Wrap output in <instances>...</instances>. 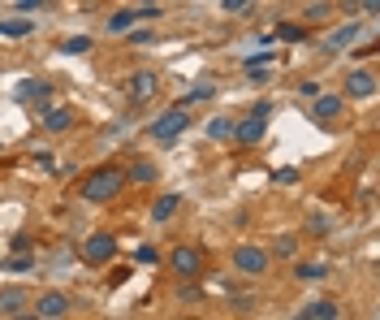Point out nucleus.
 I'll return each mask as SVG.
<instances>
[{
	"instance_id": "21",
	"label": "nucleus",
	"mask_w": 380,
	"mask_h": 320,
	"mask_svg": "<svg viewBox=\"0 0 380 320\" xmlns=\"http://www.w3.org/2000/svg\"><path fill=\"white\" fill-rule=\"evenodd\" d=\"M126 182H156V165H151V160H134V165L126 169Z\"/></svg>"
},
{
	"instance_id": "27",
	"label": "nucleus",
	"mask_w": 380,
	"mask_h": 320,
	"mask_svg": "<svg viewBox=\"0 0 380 320\" xmlns=\"http://www.w3.org/2000/svg\"><path fill=\"white\" fill-rule=\"evenodd\" d=\"M268 61H281V57H273V52H251L242 65H246V70H268Z\"/></svg>"
},
{
	"instance_id": "13",
	"label": "nucleus",
	"mask_w": 380,
	"mask_h": 320,
	"mask_svg": "<svg viewBox=\"0 0 380 320\" xmlns=\"http://www.w3.org/2000/svg\"><path fill=\"white\" fill-rule=\"evenodd\" d=\"M264 130H268V122H264V117H255V113H251V117H242V122H234V139H238V143H259V139H264Z\"/></svg>"
},
{
	"instance_id": "14",
	"label": "nucleus",
	"mask_w": 380,
	"mask_h": 320,
	"mask_svg": "<svg viewBox=\"0 0 380 320\" xmlns=\"http://www.w3.org/2000/svg\"><path fill=\"white\" fill-rule=\"evenodd\" d=\"M74 126V109H43V126L39 130H48V134H65Z\"/></svg>"
},
{
	"instance_id": "4",
	"label": "nucleus",
	"mask_w": 380,
	"mask_h": 320,
	"mask_svg": "<svg viewBox=\"0 0 380 320\" xmlns=\"http://www.w3.org/2000/svg\"><path fill=\"white\" fill-rule=\"evenodd\" d=\"M70 311H74V299L65 290H48L35 303V316H43V320H57V316H70Z\"/></svg>"
},
{
	"instance_id": "29",
	"label": "nucleus",
	"mask_w": 380,
	"mask_h": 320,
	"mask_svg": "<svg viewBox=\"0 0 380 320\" xmlns=\"http://www.w3.org/2000/svg\"><path fill=\"white\" fill-rule=\"evenodd\" d=\"M221 5H225V14H251L255 0H221Z\"/></svg>"
},
{
	"instance_id": "33",
	"label": "nucleus",
	"mask_w": 380,
	"mask_h": 320,
	"mask_svg": "<svg viewBox=\"0 0 380 320\" xmlns=\"http://www.w3.org/2000/svg\"><path fill=\"white\" fill-rule=\"evenodd\" d=\"M251 113H255V117H264V122H268V117H273V104H268V100H259V104H255V109H251Z\"/></svg>"
},
{
	"instance_id": "5",
	"label": "nucleus",
	"mask_w": 380,
	"mask_h": 320,
	"mask_svg": "<svg viewBox=\"0 0 380 320\" xmlns=\"http://www.w3.org/2000/svg\"><path fill=\"white\" fill-rule=\"evenodd\" d=\"M82 255L91 260V264H108V260H113L117 255V238L113 234H87V242H82Z\"/></svg>"
},
{
	"instance_id": "36",
	"label": "nucleus",
	"mask_w": 380,
	"mask_h": 320,
	"mask_svg": "<svg viewBox=\"0 0 380 320\" xmlns=\"http://www.w3.org/2000/svg\"><path fill=\"white\" fill-rule=\"evenodd\" d=\"M130 43H151V31H130Z\"/></svg>"
},
{
	"instance_id": "35",
	"label": "nucleus",
	"mask_w": 380,
	"mask_h": 320,
	"mask_svg": "<svg viewBox=\"0 0 380 320\" xmlns=\"http://www.w3.org/2000/svg\"><path fill=\"white\" fill-rule=\"evenodd\" d=\"M39 5H48V0H18V9H22V14H35Z\"/></svg>"
},
{
	"instance_id": "23",
	"label": "nucleus",
	"mask_w": 380,
	"mask_h": 320,
	"mask_svg": "<svg viewBox=\"0 0 380 320\" xmlns=\"http://www.w3.org/2000/svg\"><path fill=\"white\" fill-rule=\"evenodd\" d=\"M277 39H286V43H303V39H307V26H303V22H281V26H277Z\"/></svg>"
},
{
	"instance_id": "26",
	"label": "nucleus",
	"mask_w": 380,
	"mask_h": 320,
	"mask_svg": "<svg viewBox=\"0 0 380 320\" xmlns=\"http://www.w3.org/2000/svg\"><path fill=\"white\" fill-rule=\"evenodd\" d=\"M329 14H333L329 0H315V5H307V22H329Z\"/></svg>"
},
{
	"instance_id": "8",
	"label": "nucleus",
	"mask_w": 380,
	"mask_h": 320,
	"mask_svg": "<svg viewBox=\"0 0 380 320\" xmlns=\"http://www.w3.org/2000/svg\"><path fill=\"white\" fill-rule=\"evenodd\" d=\"M342 109H346V95H311V117L315 122H337L342 117Z\"/></svg>"
},
{
	"instance_id": "24",
	"label": "nucleus",
	"mask_w": 380,
	"mask_h": 320,
	"mask_svg": "<svg viewBox=\"0 0 380 320\" xmlns=\"http://www.w3.org/2000/svg\"><path fill=\"white\" fill-rule=\"evenodd\" d=\"M0 269H5V273H31V269H35V260H31L26 251H18L13 260H5V264H0Z\"/></svg>"
},
{
	"instance_id": "11",
	"label": "nucleus",
	"mask_w": 380,
	"mask_h": 320,
	"mask_svg": "<svg viewBox=\"0 0 380 320\" xmlns=\"http://www.w3.org/2000/svg\"><path fill=\"white\" fill-rule=\"evenodd\" d=\"M48 95H52V87H48V82H39V78H22V82H18V91H13V100H22V104H26V100H35V104H39V113L48 109Z\"/></svg>"
},
{
	"instance_id": "19",
	"label": "nucleus",
	"mask_w": 380,
	"mask_h": 320,
	"mask_svg": "<svg viewBox=\"0 0 380 320\" xmlns=\"http://www.w3.org/2000/svg\"><path fill=\"white\" fill-rule=\"evenodd\" d=\"M294 277H303V282H324V277H329V264H320V260H303L298 269H294Z\"/></svg>"
},
{
	"instance_id": "28",
	"label": "nucleus",
	"mask_w": 380,
	"mask_h": 320,
	"mask_svg": "<svg viewBox=\"0 0 380 320\" xmlns=\"http://www.w3.org/2000/svg\"><path fill=\"white\" fill-rule=\"evenodd\" d=\"M294 251H298V242H294V238H290V234H286V238H277V242H273V255H281V260H294Z\"/></svg>"
},
{
	"instance_id": "25",
	"label": "nucleus",
	"mask_w": 380,
	"mask_h": 320,
	"mask_svg": "<svg viewBox=\"0 0 380 320\" xmlns=\"http://www.w3.org/2000/svg\"><path fill=\"white\" fill-rule=\"evenodd\" d=\"M61 52H70V57H82V52H91V39H87V35H74V39L61 43Z\"/></svg>"
},
{
	"instance_id": "37",
	"label": "nucleus",
	"mask_w": 380,
	"mask_h": 320,
	"mask_svg": "<svg viewBox=\"0 0 380 320\" xmlns=\"http://www.w3.org/2000/svg\"><path fill=\"white\" fill-rule=\"evenodd\" d=\"M298 95H307V100H311V95H320V82H303V87H298Z\"/></svg>"
},
{
	"instance_id": "16",
	"label": "nucleus",
	"mask_w": 380,
	"mask_h": 320,
	"mask_svg": "<svg viewBox=\"0 0 380 320\" xmlns=\"http://www.w3.org/2000/svg\"><path fill=\"white\" fill-rule=\"evenodd\" d=\"M178 203H182V195H160V199L151 203V221H156V225H165L173 212H178Z\"/></svg>"
},
{
	"instance_id": "30",
	"label": "nucleus",
	"mask_w": 380,
	"mask_h": 320,
	"mask_svg": "<svg viewBox=\"0 0 380 320\" xmlns=\"http://www.w3.org/2000/svg\"><path fill=\"white\" fill-rule=\"evenodd\" d=\"M134 260H139V264H160V251H156V247H139Z\"/></svg>"
},
{
	"instance_id": "2",
	"label": "nucleus",
	"mask_w": 380,
	"mask_h": 320,
	"mask_svg": "<svg viewBox=\"0 0 380 320\" xmlns=\"http://www.w3.org/2000/svg\"><path fill=\"white\" fill-rule=\"evenodd\" d=\"M186 126H190V113L182 109V104H173V109H169V113H160L147 130H151V139H156V143H178Z\"/></svg>"
},
{
	"instance_id": "6",
	"label": "nucleus",
	"mask_w": 380,
	"mask_h": 320,
	"mask_svg": "<svg viewBox=\"0 0 380 320\" xmlns=\"http://www.w3.org/2000/svg\"><path fill=\"white\" fill-rule=\"evenodd\" d=\"M156 87H160V78L151 70H139V74H130L126 95H130V104H147V100H156Z\"/></svg>"
},
{
	"instance_id": "15",
	"label": "nucleus",
	"mask_w": 380,
	"mask_h": 320,
	"mask_svg": "<svg viewBox=\"0 0 380 320\" xmlns=\"http://www.w3.org/2000/svg\"><path fill=\"white\" fill-rule=\"evenodd\" d=\"M35 31V22L26 18V14H18V18H0V39H26Z\"/></svg>"
},
{
	"instance_id": "12",
	"label": "nucleus",
	"mask_w": 380,
	"mask_h": 320,
	"mask_svg": "<svg viewBox=\"0 0 380 320\" xmlns=\"http://www.w3.org/2000/svg\"><path fill=\"white\" fill-rule=\"evenodd\" d=\"M298 316H303V320H337V316H342V307H337L333 299H311V303H303V307H298Z\"/></svg>"
},
{
	"instance_id": "22",
	"label": "nucleus",
	"mask_w": 380,
	"mask_h": 320,
	"mask_svg": "<svg viewBox=\"0 0 380 320\" xmlns=\"http://www.w3.org/2000/svg\"><path fill=\"white\" fill-rule=\"evenodd\" d=\"M212 95H216V87H212V82H195L178 104H182V109H190V104H203V100H212Z\"/></svg>"
},
{
	"instance_id": "32",
	"label": "nucleus",
	"mask_w": 380,
	"mask_h": 320,
	"mask_svg": "<svg viewBox=\"0 0 380 320\" xmlns=\"http://www.w3.org/2000/svg\"><path fill=\"white\" fill-rule=\"evenodd\" d=\"M35 165L39 169H57V160H52V151H35Z\"/></svg>"
},
{
	"instance_id": "3",
	"label": "nucleus",
	"mask_w": 380,
	"mask_h": 320,
	"mask_svg": "<svg viewBox=\"0 0 380 320\" xmlns=\"http://www.w3.org/2000/svg\"><path fill=\"white\" fill-rule=\"evenodd\" d=\"M268 264H273V255H268L264 247H251V242L234 247V269H238V273L259 277V273H268Z\"/></svg>"
},
{
	"instance_id": "10",
	"label": "nucleus",
	"mask_w": 380,
	"mask_h": 320,
	"mask_svg": "<svg viewBox=\"0 0 380 320\" xmlns=\"http://www.w3.org/2000/svg\"><path fill=\"white\" fill-rule=\"evenodd\" d=\"M363 31H367V26H363V22H354V18H350V22H346V26H337V31H333V35H329V39H324V52H342V48H350V43H354V39H359V35H363Z\"/></svg>"
},
{
	"instance_id": "34",
	"label": "nucleus",
	"mask_w": 380,
	"mask_h": 320,
	"mask_svg": "<svg viewBox=\"0 0 380 320\" xmlns=\"http://www.w3.org/2000/svg\"><path fill=\"white\" fill-rule=\"evenodd\" d=\"M277 182H286V186H294V182H298V169H277Z\"/></svg>"
},
{
	"instance_id": "18",
	"label": "nucleus",
	"mask_w": 380,
	"mask_h": 320,
	"mask_svg": "<svg viewBox=\"0 0 380 320\" xmlns=\"http://www.w3.org/2000/svg\"><path fill=\"white\" fill-rule=\"evenodd\" d=\"M22 303H26V290H0V316H18L22 311Z\"/></svg>"
},
{
	"instance_id": "9",
	"label": "nucleus",
	"mask_w": 380,
	"mask_h": 320,
	"mask_svg": "<svg viewBox=\"0 0 380 320\" xmlns=\"http://www.w3.org/2000/svg\"><path fill=\"white\" fill-rule=\"evenodd\" d=\"M346 95L350 100H371L376 95V74L371 70H350L346 74Z\"/></svg>"
},
{
	"instance_id": "39",
	"label": "nucleus",
	"mask_w": 380,
	"mask_h": 320,
	"mask_svg": "<svg viewBox=\"0 0 380 320\" xmlns=\"http://www.w3.org/2000/svg\"><path fill=\"white\" fill-rule=\"evenodd\" d=\"M139 5H151V0H139Z\"/></svg>"
},
{
	"instance_id": "20",
	"label": "nucleus",
	"mask_w": 380,
	"mask_h": 320,
	"mask_svg": "<svg viewBox=\"0 0 380 320\" xmlns=\"http://www.w3.org/2000/svg\"><path fill=\"white\" fill-rule=\"evenodd\" d=\"M134 22H139V9H117L113 18H108V35H126Z\"/></svg>"
},
{
	"instance_id": "7",
	"label": "nucleus",
	"mask_w": 380,
	"mask_h": 320,
	"mask_svg": "<svg viewBox=\"0 0 380 320\" xmlns=\"http://www.w3.org/2000/svg\"><path fill=\"white\" fill-rule=\"evenodd\" d=\"M169 264H173L178 277H199V273H203V251H195V247H178V251L169 255Z\"/></svg>"
},
{
	"instance_id": "31",
	"label": "nucleus",
	"mask_w": 380,
	"mask_h": 320,
	"mask_svg": "<svg viewBox=\"0 0 380 320\" xmlns=\"http://www.w3.org/2000/svg\"><path fill=\"white\" fill-rule=\"evenodd\" d=\"M307 230H311L315 238H324V234H329V221H324V217H311V221H307Z\"/></svg>"
},
{
	"instance_id": "17",
	"label": "nucleus",
	"mask_w": 380,
	"mask_h": 320,
	"mask_svg": "<svg viewBox=\"0 0 380 320\" xmlns=\"http://www.w3.org/2000/svg\"><path fill=\"white\" fill-rule=\"evenodd\" d=\"M203 134H207L212 143H221V139H234V117H207Z\"/></svg>"
},
{
	"instance_id": "1",
	"label": "nucleus",
	"mask_w": 380,
	"mask_h": 320,
	"mask_svg": "<svg viewBox=\"0 0 380 320\" xmlns=\"http://www.w3.org/2000/svg\"><path fill=\"white\" fill-rule=\"evenodd\" d=\"M121 186H126V169H117V165H104V169H95L87 182H82V199L87 203H108V199H117L121 195Z\"/></svg>"
},
{
	"instance_id": "38",
	"label": "nucleus",
	"mask_w": 380,
	"mask_h": 320,
	"mask_svg": "<svg viewBox=\"0 0 380 320\" xmlns=\"http://www.w3.org/2000/svg\"><path fill=\"white\" fill-rule=\"evenodd\" d=\"M354 5H359L363 14H376V9H380V0H354Z\"/></svg>"
}]
</instances>
